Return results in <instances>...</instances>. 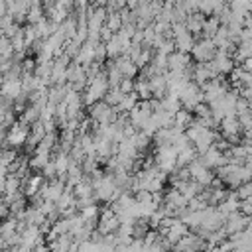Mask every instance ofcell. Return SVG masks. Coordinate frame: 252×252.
<instances>
[{
  "label": "cell",
  "mask_w": 252,
  "mask_h": 252,
  "mask_svg": "<svg viewBox=\"0 0 252 252\" xmlns=\"http://www.w3.org/2000/svg\"><path fill=\"white\" fill-rule=\"evenodd\" d=\"M28 134H30V126L22 124V122H14L8 130H6V136H4V144L8 148H14V150H20L24 148L26 140H28Z\"/></svg>",
  "instance_id": "2"
},
{
  "label": "cell",
  "mask_w": 252,
  "mask_h": 252,
  "mask_svg": "<svg viewBox=\"0 0 252 252\" xmlns=\"http://www.w3.org/2000/svg\"><path fill=\"white\" fill-rule=\"evenodd\" d=\"M248 224H250V217H246V215H242V213L236 211V213H230V215L224 217L222 230H224L226 236H230V234H236V232L246 230Z\"/></svg>",
  "instance_id": "4"
},
{
  "label": "cell",
  "mask_w": 252,
  "mask_h": 252,
  "mask_svg": "<svg viewBox=\"0 0 252 252\" xmlns=\"http://www.w3.org/2000/svg\"><path fill=\"white\" fill-rule=\"evenodd\" d=\"M215 53H217V47L213 45V41L207 39V37H199L195 41V45L191 47L189 57L195 59V63H207L215 57Z\"/></svg>",
  "instance_id": "3"
},
{
  "label": "cell",
  "mask_w": 252,
  "mask_h": 252,
  "mask_svg": "<svg viewBox=\"0 0 252 252\" xmlns=\"http://www.w3.org/2000/svg\"><path fill=\"white\" fill-rule=\"evenodd\" d=\"M0 94L6 96L8 100H14L16 96H20V94H22V83H20V79H18V81H4V79H2Z\"/></svg>",
  "instance_id": "10"
},
{
  "label": "cell",
  "mask_w": 252,
  "mask_h": 252,
  "mask_svg": "<svg viewBox=\"0 0 252 252\" xmlns=\"http://www.w3.org/2000/svg\"><path fill=\"white\" fill-rule=\"evenodd\" d=\"M232 191H234V195H236L238 201H242V199H250V197H252V185H250V181H248V183H240V185L234 187Z\"/></svg>",
  "instance_id": "14"
},
{
  "label": "cell",
  "mask_w": 252,
  "mask_h": 252,
  "mask_svg": "<svg viewBox=\"0 0 252 252\" xmlns=\"http://www.w3.org/2000/svg\"><path fill=\"white\" fill-rule=\"evenodd\" d=\"M171 41H173V47H175V51H181V53H189V51H191V47L195 45V41H197V39H195V37H193V35H191V33L185 30V32H181L179 35H175Z\"/></svg>",
  "instance_id": "9"
},
{
  "label": "cell",
  "mask_w": 252,
  "mask_h": 252,
  "mask_svg": "<svg viewBox=\"0 0 252 252\" xmlns=\"http://www.w3.org/2000/svg\"><path fill=\"white\" fill-rule=\"evenodd\" d=\"M114 61V65H116V69L120 71V75L124 77V79H134L136 75H138V67L126 57V55H118L116 59H112Z\"/></svg>",
  "instance_id": "7"
},
{
  "label": "cell",
  "mask_w": 252,
  "mask_h": 252,
  "mask_svg": "<svg viewBox=\"0 0 252 252\" xmlns=\"http://www.w3.org/2000/svg\"><path fill=\"white\" fill-rule=\"evenodd\" d=\"M120 98H122V93L116 89V87H112V89H108L106 91V94L102 96V100L108 104V106H116L118 102H120Z\"/></svg>",
  "instance_id": "13"
},
{
  "label": "cell",
  "mask_w": 252,
  "mask_h": 252,
  "mask_svg": "<svg viewBox=\"0 0 252 252\" xmlns=\"http://www.w3.org/2000/svg\"><path fill=\"white\" fill-rule=\"evenodd\" d=\"M148 87H150L152 98H158V100L167 93V81L163 75H154L152 79H148Z\"/></svg>",
  "instance_id": "8"
},
{
  "label": "cell",
  "mask_w": 252,
  "mask_h": 252,
  "mask_svg": "<svg viewBox=\"0 0 252 252\" xmlns=\"http://www.w3.org/2000/svg\"><path fill=\"white\" fill-rule=\"evenodd\" d=\"M197 159L207 167V169H217V167H220V165H224L226 163V158H224V152H220V150H217L215 146H211L205 154H201V156H197Z\"/></svg>",
  "instance_id": "5"
},
{
  "label": "cell",
  "mask_w": 252,
  "mask_h": 252,
  "mask_svg": "<svg viewBox=\"0 0 252 252\" xmlns=\"http://www.w3.org/2000/svg\"><path fill=\"white\" fill-rule=\"evenodd\" d=\"M177 98H179V104H181V108L183 110H193L199 102H203V96H201V87L199 85H195L193 81H187V85L179 91V94H177Z\"/></svg>",
  "instance_id": "1"
},
{
  "label": "cell",
  "mask_w": 252,
  "mask_h": 252,
  "mask_svg": "<svg viewBox=\"0 0 252 252\" xmlns=\"http://www.w3.org/2000/svg\"><path fill=\"white\" fill-rule=\"evenodd\" d=\"M104 28H106V30H110L112 33H116V32L122 28V20H120L118 12H110V14H106V20H104Z\"/></svg>",
  "instance_id": "12"
},
{
  "label": "cell",
  "mask_w": 252,
  "mask_h": 252,
  "mask_svg": "<svg viewBox=\"0 0 252 252\" xmlns=\"http://www.w3.org/2000/svg\"><path fill=\"white\" fill-rule=\"evenodd\" d=\"M136 104H138V96H136L134 93H128V94H122V98H120V102L114 106V110H116L118 114H128Z\"/></svg>",
  "instance_id": "11"
},
{
  "label": "cell",
  "mask_w": 252,
  "mask_h": 252,
  "mask_svg": "<svg viewBox=\"0 0 252 252\" xmlns=\"http://www.w3.org/2000/svg\"><path fill=\"white\" fill-rule=\"evenodd\" d=\"M193 59L189 57V53H181V51H173L167 55V71L173 73H185L193 63Z\"/></svg>",
  "instance_id": "6"
},
{
  "label": "cell",
  "mask_w": 252,
  "mask_h": 252,
  "mask_svg": "<svg viewBox=\"0 0 252 252\" xmlns=\"http://www.w3.org/2000/svg\"><path fill=\"white\" fill-rule=\"evenodd\" d=\"M122 94H128V93H134V79H122L116 87Z\"/></svg>",
  "instance_id": "15"
}]
</instances>
